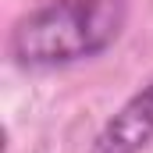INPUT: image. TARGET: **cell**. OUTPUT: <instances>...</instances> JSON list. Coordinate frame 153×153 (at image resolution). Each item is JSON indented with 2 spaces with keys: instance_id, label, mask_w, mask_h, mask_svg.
<instances>
[{
  "instance_id": "cell-1",
  "label": "cell",
  "mask_w": 153,
  "mask_h": 153,
  "mask_svg": "<svg viewBox=\"0 0 153 153\" xmlns=\"http://www.w3.org/2000/svg\"><path fill=\"white\" fill-rule=\"evenodd\" d=\"M128 22V0H50L11 29V57L22 68H64L100 57Z\"/></svg>"
},
{
  "instance_id": "cell-2",
  "label": "cell",
  "mask_w": 153,
  "mask_h": 153,
  "mask_svg": "<svg viewBox=\"0 0 153 153\" xmlns=\"http://www.w3.org/2000/svg\"><path fill=\"white\" fill-rule=\"evenodd\" d=\"M150 143H153V82L143 85L100 128L89 153H143Z\"/></svg>"
}]
</instances>
